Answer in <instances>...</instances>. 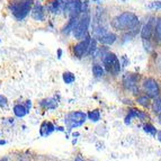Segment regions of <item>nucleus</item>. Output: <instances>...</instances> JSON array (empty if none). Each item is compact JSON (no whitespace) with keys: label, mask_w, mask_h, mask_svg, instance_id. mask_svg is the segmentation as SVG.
Returning <instances> with one entry per match:
<instances>
[{"label":"nucleus","mask_w":161,"mask_h":161,"mask_svg":"<svg viewBox=\"0 0 161 161\" xmlns=\"http://www.w3.org/2000/svg\"><path fill=\"white\" fill-rule=\"evenodd\" d=\"M35 0H9L6 10L16 23H23L30 17Z\"/></svg>","instance_id":"nucleus-1"},{"label":"nucleus","mask_w":161,"mask_h":161,"mask_svg":"<svg viewBox=\"0 0 161 161\" xmlns=\"http://www.w3.org/2000/svg\"><path fill=\"white\" fill-rule=\"evenodd\" d=\"M110 25L116 31H133L139 25V17L133 13L125 11L113 18Z\"/></svg>","instance_id":"nucleus-2"},{"label":"nucleus","mask_w":161,"mask_h":161,"mask_svg":"<svg viewBox=\"0 0 161 161\" xmlns=\"http://www.w3.org/2000/svg\"><path fill=\"white\" fill-rule=\"evenodd\" d=\"M88 10V3L83 0H64L62 16L65 19L71 17H79L82 13Z\"/></svg>","instance_id":"nucleus-3"},{"label":"nucleus","mask_w":161,"mask_h":161,"mask_svg":"<svg viewBox=\"0 0 161 161\" xmlns=\"http://www.w3.org/2000/svg\"><path fill=\"white\" fill-rule=\"evenodd\" d=\"M90 23H92V16H90V13L89 10L85 11L79 16L78 20L75 23V26L72 31V36L75 41L82 40L86 35L89 34V26H90Z\"/></svg>","instance_id":"nucleus-4"},{"label":"nucleus","mask_w":161,"mask_h":161,"mask_svg":"<svg viewBox=\"0 0 161 161\" xmlns=\"http://www.w3.org/2000/svg\"><path fill=\"white\" fill-rule=\"evenodd\" d=\"M30 17L33 22L37 23V24H45L46 23V20L48 19V15L42 0H35L32 10H31Z\"/></svg>","instance_id":"nucleus-5"},{"label":"nucleus","mask_w":161,"mask_h":161,"mask_svg":"<svg viewBox=\"0 0 161 161\" xmlns=\"http://www.w3.org/2000/svg\"><path fill=\"white\" fill-rule=\"evenodd\" d=\"M103 64H104L105 71H107L108 73H112L114 75H117L119 73L121 63H119V59L116 57V54L107 52L103 57Z\"/></svg>","instance_id":"nucleus-6"},{"label":"nucleus","mask_w":161,"mask_h":161,"mask_svg":"<svg viewBox=\"0 0 161 161\" xmlns=\"http://www.w3.org/2000/svg\"><path fill=\"white\" fill-rule=\"evenodd\" d=\"M90 41H92V35L88 34L82 40L77 41V43L71 45V52H72V55L75 59L80 60L83 57H86L87 52H88L89 44H90Z\"/></svg>","instance_id":"nucleus-7"},{"label":"nucleus","mask_w":161,"mask_h":161,"mask_svg":"<svg viewBox=\"0 0 161 161\" xmlns=\"http://www.w3.org/2000/svg\"><path fill=\"white\" fill-rule=\"evenodd\" d=\"M87 119V114L80 112V110H77V112H71L65 116V124L69 130L75 129V127L82 125Z\"/></svg>","instance_id":"nucleus-8"},{"label":"nucleus","mask_w":161,"mask_h":161,"mask_svg":"<svg viewBox=\"0 0 161 161\" xmlns=\"http://www.w3.org/2000/svg\"><path fill=\"white\" fill-rule=\"evenodd\" d=\"M143 89L150 98H157L160 95V86L157 80L152 78H147L143 80Z\"/></svg>","instance_id":"nucleus-9"},{"label":"nucleus","mask_w":161,"mask_h":161,"mask_svg":"<svg viewBox=\"0 0 161 161\" xmlns=\"http://www.w3.org/2000/svg\"><path fill=\"white\" fill-rule=\"evenodd\" d=\"M63 1L64 0H45L44 6H45L48 16H60L62 14V8H63Z\"/></svg>","instance_id":"nucleus-10"},{"label":"nucleus","mask_w":161,"mask_h":161,"mask_svg":"<svg viewBox=\"0 0 161 161\" xmlns=\"http://www.w3.org/2000/svg\"><path fill=\"white\" fill-rule=\"evenodd\" d=\"M154 25H156V18L151 17L148 20V23L142 27V30H141V37L144 41H149L152 37L153 32H154Z\"/></svg>","instance_id":"nucleus-11"},{"label":"nucleus","mask_w":161,"mask_h":161,"mask_svg":"<svg viewBox=\"0 0 161 161\" xmlns=\"http://www.w3.org/2000/svg\"><path fill=\"white\" fill-rule=\"evenodd\" d=\"M79 17H71V18H68L65 20V24L61 27V30H60V34L62 36H64V37H68L70 35L72 34V31L75 26V23L78 20Z\"/></svg>","instance_id":"nucleus-12"},{"label":"nucleus","mask_w":161,"mask_h":161,"mask_svg":"<svg viewBox=\"0 0 161 161\" xmlns=\"http://www.w3.org/2000/svg\"><path fill=\"white\" fill-rule=\"evenodd\" d=\"M59 102L55 97H48V98H44V99H41L38 102V106L42 107L43 109H47V110H53L58 107Z\"/></svg>","instance_id":"nucleus-13"},{"label":"nucleus","mask_w":161,"mask_h":161,"mask_svg":"<svg viewBox=\"0 0 161 161\" xmlns=\"http://www.w3.org/2000/svg\"><path fill=\"white\" fill-rule=\"evenodd\" d=\"M140 79L139 75L135 73H125L123 78V83L124 86L126 87L127 89H134L136 87V83Z\"/></svg>","instance_id":"nucleus-14"},{"label":"nucleus","mask_w":161,"mask_h":161,"mask_svg":"<svg viewBox=\"0 0 161 161\" xmlns=\"http://www.w3.org/2000/svg\"><path fill=\"white\" fill-rule=\"evenodd\" d=\"M96 40L103 45H112L115 43V41L117 40V36L114 33H104L103 35L96 37Z\"/></svg>","instance_id":"nucleus-15"},{"label":"nucleus","mask_w":161,"mask_h":161,"mask_svg":"<svg viewBox=\"0 0 161 161\" xmlns=\"http://www.w3.org/2000/svg\"><path fill=\"white\" fill-rule=\"evenodd\" d=\"M54 131H55V126H54L51 122H47V121H44L40 127V134H41V136H43V137L48 136V135L51 134V133H53Z\"/></svg>","instance_id":"nucleus-16"},{"label":"nucleus","mask_w":161,"mask_h":161,"mask_svg":"<svg viewBox=\"0 0 161 161\" xmlns=\"http://www.w3.org/2000/svg\"><path fill=\"white\" fill-rule=\"evenodd\" d=\"M13 113H14V115L16 116V117L23 118V117H25L27 114L30 113V112L26 109V107L24 106V104H16V105H14Z\"/></svg>","instance_id":"nucleus-17"},{"label":"nucleus","mask_w":161,"mask_h":161,"mask_svg":"<svg viewBox=\"0 0 161 161\" xmlns=\"http://www.w3.org/2000/svg\"><path fill=\"white\" fill-rule=\"evenodd\" d=\"M92 75H94L95 78L99 79V78H103L105 75V69L103 65L98 64V63H95L92 64Z\"/></svg>","instance_id":"nucleus-18"},{"label":"nucleus","mask_w":161,"mask_h":161,"mask_svg":"<svg viewBox=\"0 0 161 161\" xmlns=\"http://www.w3.org/2000/svg\"><path fill=\"white\" fill-rule=\"evenodd\" d=\"M62 80L65 85H72L75 81V75L71 71H64L62 73Z\"/></svg>","instance_id":"nucleus-19"},{"label":"nucleus","mask_w":161,"mask_h":161,"mask_svg":"<svg viewBox=\"0 0 161 161\" xmlns=\"http://www.w3.org/2000/svg\"><path fill=\"white\" fill-rule=\"evenodd\" d=\"M153 35H154V40H156L157 43L160 44L161 43V17H159V18L157 19V23H156V25H154Z\"/></svg>","instance_id":"nucleus-20"},{"label":"nucleus","mask_w":161,"mask_h":161,"mask_svg":"<svg viewBox=\"0 0 161 161\" xmlns=\"http://www.w3.org/2000/svg\"><path fill=\"white\" fill-rule=\"evenodd\" d=\"M139 110L140 109H137V108H131V109H129V114H127L126 117H125V124H126V125H130V124H131L133 118H137Z\"/></svg>","instance_id":"nucleus-21"},{"label":"nucleus","mask_w":161,"mask_h":161,"mask_svg":"<svg viewBox=\"0 0 161 161\" xmlns=\"http://www.w3.org/2000/svg\"><path fill=\"white\" fill-rule=\"evenodd\" d=\"M87 117H88L89 121L92 122H98L100 119V112L98 109H92V110H89L88 114H87Z\"/></svg>","instance_id":"nucleus-22"},{"label":"nucleus","mask_w":161,"mask_h":161,"mask_svg":"<svg viewBox=\"0 0 161 161\" xmlns=\"http://www.w3.org/2000/svg\"><path fill=\"white\" fill-rule=\"evenodd\" d=\"M136 103L141 105L142 107H149L150 106V97L149 96H140L136 99Z\"/></svg>","instance_id":"nucleus-23"},{"label":"nucleus","mask_w":161,"mask_h":161,"mask_svg":"<svg viewBox=\"0 0 161 161\" xmlns=\"http://www.w3.org/2000/svg\"><path fill=\"white\" fill-rule=\"evenodd\" d=\"M143 130H144V132H147V133H149V134H151L152 136H156L157 134V129L154 126H153L152 124L150 123H147L143 125Z\"/></svg>","instance_id":"nucleus-24"},{"label":"nucleus","mask_w":161,"mask_h":161,"mask_svg":"<svg viewBox=\"0 0 161 161\" xmlns=\"http://www.w3.org/2000/svg\"><path fill=\"white\" fill-rule=\"evenodd\" d=\"M152 110L154 114H160L161 112V98H158L157 97L156 100L153 102V105H152Z\"/></svg>","instance_id":"nucleus-25"},{"label":"nucleus","mask_w":161,"mask_h":161,"mask_svg":"<svg viewBox=\"0 0 161 161\" xmlns=\"http://www.w3.org/2000/svg\"><path fill=\"white\" fill-rule=\"evenodd\" d=\"M9 105V102H8V98L5 96V95L0 94V107L1 108H7Z\"/></svg>","instance_id":"nucleus-26"},{"label":"nucleus","mask_w":161,"mask_h":161,"mask_svg":"<svg viewBox=\"0 0 161 161\" xmlns=\"http://www.w3.org/2000/svg\"><path fill=\"white\" fill-rule=\"evenodd\" d=\"M149 8L151 9H161V1H154L149 5Z\"/></svg>","instance_id":"nucleus-27"},{"label":"nucleus","mask_w":161,"mask_h":161,"mask_svg":"<svg viewBox=\"0 0 161 161\" xmlns=\"http://www.w3.org/2000/svg\"><path fill=\"white\" fill-rule=\"evenodd\" d=\"M62 57H63V48L62 47H58L57 48V59L61 60Z\"/></svg>","instance_id":"nucleus-28"},{"label":"nucleus","mask_w":161,"mask_h":161,"mask_svg":"<svg viewBox=\"0 0 161 161\" xmlns=\"http://www.w3.org/2000/svg\"><path fill=\"white\" fill-rule=\"evenodd\" d=\"M24 106L26 107V109L28 110V112H31V109H32V100L27 99L24 102Z\"/></svg>","instance_id":"nucleus-29"},{"label":"nucleus","mask_w":161,"mask_h":161,"mask_svg":"<svg viewBox=\"0 0 161 161\" xmlns=\"http://www.w3.org/2000/svg\"><path fill=\"white\" fill-rule=\"evenodd\" d=\"M75 161H85V159H83L82 157H81V154H78V156L75 157Z\"/></svg>","instance_id":"nucleus-30"},{"label":"nucleus","mask_w":161,"mask_h":161,"mask_svg":"<svg viewBox=\"0 0 161 161\" xmlns=\"http://www.w3.org/2000/svg\"><path fill=\"white\" fill-rule=\"evenodd\" d=\"M157 134H158V140L161 142V131H159V132H157Z\"/></svg>","instance_id":"nucleus-31"},{"label":"nucleus","mask_w":161,"mask_h":161,"mask_svg":"<svg viewBox=\"0 0 161 161\" xmlns=\"http://www.w3.org/2000/svg\"><path fill=\"white\" fill-rule=\"evenodd\" d=\"M0 161H7V159H6V158H3V159H0Z\"/></svg>","instance_id":"nucleus-32"},{"label":"nucleus","mask_w":161,"mask_h":161,"mask_svg":"<svg viewBox=\"0 0 161 161\" xmlns=\"http://www.w3.org/2000/svg\"><path fill=\"white\" fill-rule=\"evenodd\" d=\"M1 43H3V38L0 37V45H1Z\"/></svg>","instance_id":"nucleus-33"},{"label":"nucleus","mask_w":161,"mask_h":161,"mask_svg":"<svg viewBox=\"0 0 161 161\" xmlns=\"http://www.w3.org/2000/svg\"><path fill=\"white\" fill-rule=\"evenodd\" d=\"M159 117H160V123H161V112H160V114H159Z\"/></svg>","instance_id":"nucleus-34"}]
</instances>
